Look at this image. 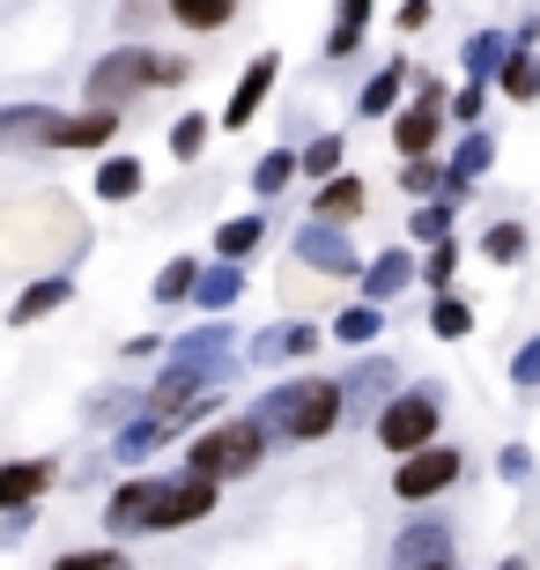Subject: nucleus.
Masks as SVG:
<instances>
[{
	"label": "nucleus",
	"instance_id": "1",
	"mask_svg": "<svg viewBox=\"0 0 540 570\" xmlns=\"http://www.w3.org/2000/svg\"><path fill=\"white\" fill-rule=\"evenodd\" d=\"M215 504V482L186 474V482H126L111 497V527L119 533H170V527H193V519H208Z\"/></svg>",
	"mask_w": 540,
	"mask_h": 570
},
{
	"label": "nucleus",
	"instance_id": "2",
	"mask_svg": "<svg viewBox=\"0 0 540 570\" xmlns=\"http://www.w3.org/2000/svg\"><path fill=\"white\" fill-rule=\"evenodd\" d=\"M341 415H348V407H341V385L304 379V385H282V393H267L252 423L267 430V438H326Z\"/></svg>",
	"mask_w": 540,
	"mask_h": 570
},
{
	"label": "nucleus",
	"instance_id": "3",
	"mask_svg": "<svg viewBox=\"0 0 540 570\" xmlns=\"http://www.w3.org/2000/svg\"><path fill=\"white\" fill-rule=\"evenodd\" d=\"M178 75H186V67H178V60H156V52H105V60L89 67V105L119 119V105L134 97V89L178 82Z\"/></svg>",
	"mask_w": 540,
	"mask_h": 570
},
{
	"label": "nucleus",
	"instance_id": "4",
	"mask_svg": "<svg viewBox=\"0 0 540 570\" xmlns=\"http://www.w3.org/2000/svg\"><path fill=\"white\" fill-rule=\"evenodd\" d=\"M259 460H267V430L252 423V415L208 430V438L193 444V474H200V482H237V474H252Z\"/></svg>",
	"mask_w": 540,
	"mask_h": 570
},
{
	"label": "nucleus",
	"instance_id": "5",
	"mask_svg": "<svg viewBox=\"0 0 540 570\" xmlns=\"http://www.w3.org/2000/svg\"><path fill=\"white\" fill-rule=\"evenodd\" d=\"M436 438V393H400V401H385V415H377V444L385 452H430Z\"/></svg>",
	"mask_w": 540,
	"mask_h": 570
},
{
	"label": "nucleus",
	"instance_id": "6",
	"mask_svg": "<svg viewBox=\"0 0 540 570\" xmlns=\"http://www.w3.org/2000/svg\"><path fill=\"white\" fill-rule=\"evenodd\" d=\"M436 134H444V89H436V82H422V105H415V111H400L393 141H400V156H408V164H430Z\"/></svg>",
	"mask_w": 540,
	"mask_h": 570
},
{
	"label": "nucleus",
	"instance_id": "7",
	"mask_svg": "<svg viewBox=\"0 0 540 570\" xmlns=\"http://www.w3.org/2000/svg\"><path fill=\"white\" fill-rule=\"evenodd\" d=\"M459 482V452H444V444H430V452H415V460L393 474V489L408 497V504H422V497H436V489Z\"/></svg>",
	"mask_w": 540,
	"mask_h": 570
},
{
	"label": "nucleus",
	"instance_id": "8",
	"mask_svg": "<svg viewBox=\"0 0 540 570\" xmlns=\"http://www.w3.org/2000/svg\"><path fill=\"white\" fill-rule=\"evenodd\" d=\"M67 127L75 119H52V111H30V105L0 111V141H16V148H67Z\"/></svg>",
	"mask_w": 540,
	"mask_h": 570
},
{
	"label": "nucleus",
	"instance_id": "9",
	"mask_svg": "<svg viewBox=\"0 0 540 570\" xmlns=\"http://www.w3.org/2000/svg\"><path fill=\"white\" fill-rule=\"evenodd\" d=\"M296 259H304V267H326V275H355V245H348V230H333V223H312V230L296 237Z\"/></svg>",
	"mask_w": 540,
	"mask_h": 570
},
{
	"label": "nucleus",
	"instance_id": "10",
	"mask_svg": "<svg viewBox=\"0 0 540 570\" xmlns=\"http://www.w3.org/2000/svg\"><path fill=\"white\" fill-rule=\"evenodd\" d=\"M45 489H52V460H8L0 466V511H22Z\"/></svg>",
	"mask_w": 540,
	"mask_h": 570
},
{
	"label": "nucleus",
	"instance_id": "11",
	"mask_svg": "<svg viewBox=\"0 0 540 570\" xmlns=\"http://www.w3.org/2000/svg\"><path fill=\"white\" fill-rule=\"evenodd\" d=\"M267 89H274V52H267V60H252L245 75H237V89H229V111H223V119H229V127H245L252 111L267 105Z\"/></svg>",
	"mask_w": 540,
	"mask_h": 570
},
{
	"label": "nucleus",
	"instance_id": "12",
	"mask_svg": "<svg viewBox=\"0 0 540 570\" xmlns=\"http://www.w3.org/2000/svg\"><path fill=\"white\" fill-rule=\"evenodd\" d=\"M312 348H318V326H267L245 356L252 363H282V356H312Z\"/></svg>",
	"mask_w": 540,
	"mask_h": 570
},
{
	"label": "nucleus",
	"instance_id": "13",
	"mask_svg": "<svg viewBox=\"0 0 540 570\" xmlns=\"http://www.w3.org/2000/svg\"><path fill=\"white\" fill-rule=\"evenodd\" d=\"M237 289H245V275L215 259V267H200V289H193V296H200L208 312H229V304H237Z\"/></svg>",
	"mask_w": 540,
	"mask_h": 570
},
{
	"label": "nucleus",
	"instance_id": "14",
	"mask_svg": "<svg viewBox=\"0 0 540 570\" xmlns=\"http://www.w3.org/2000/svg\"><path fill=\"white\" fill-rule=\"evenodd\" d=\"M259 230H267L259 215H237V223H223V230H215V253H223V267H237V259L259 245Z\"/></svg>",
	"mask_w": 540,
	"mask_h": 570
},
{
	"label": "nucleus",
	"instance_id": "15",
	"mask_svg": "<svg viewBox=\"0 0 540 570\" xmlns=\"http://www.w3.org/2000/svg\"><path fill=\"white\" fill-rule=\"evenodd\" d=\"M422 563H444V527H415L408 541H400V570H422Z\"/></svg>",
	"mask_w": 540,
	"mask_h": 570
},
{
	"label": "nucleus",
	"instance_id": "16",
	"mask_svg": "<svg viewBox=\"0 0 540 570\" xmlns=\"http://www.w3.org/2000/svg\"><path fill=\"white\" fill-rule=\"evenodd\" d=\"M97 193H105V200H134V193H141V164H134V156H111V164L97 170Z\"/></svg>",
	"mask_w": 540,
	"mask_h": 570
},
{
	"label": "nucleus",
	"instance_id": "17",
	"mask_svg": "<svg viewBox=\"0 0 540 570\" xmlns=\"http://www.w3.org/2000/svg\"><path fill=\"white\" fill-rule=\"evenodd\" d=\"M408 275H415V267H408V253H385V259H371V275H363V282H371V296L385 304V296L408 289Z\"/></svg>",
	"mask_w": 540,
	"mask_h": 570
},
{
	"label": "nucleus",
	"instance_id": "18",
	"mask_svg": "<svg viewBox=\"0 0 540 570\" xmlns=\"http://www.w3.org/2000/svg\"><path fill=\"white\" fill-rule=\"evenodd\" d=\"M355 208H363V186H355V178H333V186L318 193V223H348Z\"/></svg>",
	"mask_w": 540,
	"mask_h": 570
},
{
	"label": "nucleus",
	"instance_id": "19",
	"mask_svg": "<svg viewBox=\"0 0 540 570\" xmlns=\"http://www.w3.org/2000/svg\"><path fill=\"white\" fill-rule=\"evenodd\" d=\"M193 289H200V267H193V259H170L148 296H156V304H178V296H193Z\"/></svg>",
	"mask_w": 540,
	"mask_h": 570
},
{
	"label": "nucleus",
	"instance_id": "20",
	"mask_svg": "<svg viewBox=\"0 0 540 570\" xmlns=\"http://www.w3.org/2000/svg\"><path fill=\"white\" fill-rule=\"evenodd\" d=\"M170 16L186 22V30H223V22L237 16V8H229V0H178V8H170Z\"/></svg>",
	"mask_w": 540,
	"mask_h": 570
},
{
	"label": "nucleus",
	"instance_id": "21",
	"mask_svg": "<svg viewBox=\"0 0 540 570\" xmlns=\"http://www.w3.org/2000/svg\"><path fill=\"white\" fill-rule=\"evenodd\" d=\"M60 304H67V282H38V289L22 296V304H16V312H8V318H16V326H30V318L60 312Z\"/></svg>",
	"mask_w": 540,
	"mask_h": 570
},
{
	"label": "nucleus",
	"instance_id": "22",
	"mask_svg": "<svg viewBox=\"0 0 540 570\" xmlns=\"http://www.w3.org/2000/svg\"><path fill=\"white\" fill-rule=\"evenodd\" d=\"M289 178H296V156H289V148H267V156H259V170H252V186H259V193H282Z\"/></svg>",
	"mask_w": 540,
	"mask_h": 570
},
{
	"label": "nucleus",
	"instance_id": "23",
	"mask_svg": "<svg viewBox=\"0 0 540 570\" xmlns=\"http://www.w3.org/2000/svg\"><path fill=\"white\" fill-rule=\"evenodd\" d=\"M111 134H119V119H111V111H82V119L67 127V148H97V141H111Z\"/></svg>",
	"mask_w": 540,
	"mask_h": 570
},
{
	"label": "nucleus",
	"instance_id": "24",
	"mask_svg": "<svg viewBox=\"0 0 540 570\" xmlns=\"http://www.w3.org/2000/svg\"><path fill=\"white\" fill-rule=\"evenodd\" d=\"M503 89H511L519 105H526V97H540V60H533V52H511V67H503Z\"/></svg>",
	"mask_w": 540,
	"mask_h": 570
},
{
	"label": "nucleus",
	"instance_id": "25",
	"mask_svg": "<svg viewBox=\"0 0 540 570\" xmlns=\"http://www.w3.org/2000/svg\"><path fill=\"white\" fill-rule=\"evenodd\" d=\"M363 22H371V8H363V0H348V8H341V22H333V38H326V52H355Z\"/></svg>",
	"mask_w": 540,
	"mask_h": 570
},
{
	"label": "nucleus",
	"instance_id": "26",
	"mask_svg": "<svg viewBox=\"0 0 540 570\" xmlns=\"http://www.w3.org/2000/svg\"><path fill=\"white\" fill-rule=\"evenodd\" d=\"M385 385H393V371H385V363H363V371L341 385V407H348V401H371V393H385Z\"/></svg>",
	"mask_w": 540,
	"mask_h": 570
},
{
	"label": "nucleus",
	"instance_id": "27",
	"mask_svg": "<svg viewBox=\"0 0 540 570\" xmlns=\"http://www.w3.org/2000/svg\"><path fill=\"white\" fill-rule=\"evenodd\" d=\"M503 52H511V45H503L497 30H489V38H474V45H467V75H497Z\"/></svg>",
	"mask_w": 540,
	"mask_h": 570
},
{
	"label": "nucleus",
	"instance_id": "28",
	"mask_svg": "<svg viewBox=\"0 0 540 570\" xmlns=\"http://www.w3.org/2000/svg\"><path fill=\"white\" fill-rule=\"evenodd\" d=\"M377 326H385V318H377V304H355V312H341V326H333V334H341V341H377Z\"/></svg>",
	"mask_w": 540,
	"mask_h": 570
},
{
	"label": "nucleus",
	"instance_id": "29",
	"mask_svg": "<svg viewBox=\"0 0 540 570\" xmlns=\"http://www.w3.org/2000/svg\"><path fill=\"white\" fill-rule=\"evenodd\" d=\"M430 326H436V334H444V341H459V334H467V326H474V312H467L459 296H444V304H436V312H430Z\"/></svg>",
	"mask_w": 540,
	"mask_h": 570
},
{
	"label": "nucleus",
	"instance_id": "30",
	"mask_svg": "<svg viewBox=\"0 0 540 570\" xmlns=\"http://www.w3.org/2000/svg\"><path fill=\"white\" fill-rule=\"evenodd\" d=\"M333 164H341V134H326V141H312L304 156H296V170H318V178H326Z\"/></svg>",
	"mask_w": 540,
	"mask_h": 570
},
{
	"label": "nucleus",
	"instance_id": "31",
	"mask_svg": "<svg viewBox=\"0 0 540 570\" xmlns=\"http://www.w3.org/2000/svg\"><path fill=\"white\" fill-rule=\"evenodd\" d=\"M170 148H178V156H200V148H208V119H178V134H170Z\"/></svg>",
	"mask_w": 540,
	"mask_h": 570
},
{
	"label": "nucleus",
	"instance_id": "32",
	"mask_svg": "<svg viewBox=\"0 0 540 570\" xmlns=\"http://www.w3.org/2000/svg\"><path fill=\"white\" fill-rule=\"evenodd\" d=\"M52 570H134L126 556H105V549H82V556H60Z\"/></svg>",
	"mask_w": 540,
	"mask_h": 570
},
{
	"label": "nucleus",
	"instance_id": "33",
	"mask_svg": "<svg viewBox=\"0 0 540 570\" xmlns=\"http://www.w3.org/2000/svg\"><path fill=\"white\" fill-rule=\"evenodd\" d=\"M393 97H400V67H385V75L363 89V111H393Z\"/></svg>",
	"mask_w": 540,
	"mask_h": 570
},
{
	"label": "nucleus",
	"instance_id": "34",
	"mask_svg": "<svg viewBox=\"0 0 540 570\" xmlns=\"http://www.w3.org/2000/svg\"><path fill=\"white\" fill-rule=\"evenodd\" d=\"M444 223H452V208H444V200H436V208H422L415 223H408V230H415L422 245H444Z\"/></svg>",
	"mask_w": 540,
	"mask_h": 570
},
{
	"label": "nucleus",
	"instance_id": "35",
	"mask_svg": "<svg viewBox=\"0 0 540 570\" xmlns=\"http://www.w3.org/2000/svg\"><path fill=\"white\" fill-rule=\"evenodd\" d=\"M526 253V230L519 223H497V230H489V259H519Z\"/></svg>",
	"mask_w": 540,
	"mask_h": 570
},
{
	"label": "nucleus",
	"instance_id": "36",
	"mask_svg": "<svg viewBox=\"0 0 540 570\" xmlns=\"http://www.w3.org/2000/svg\"><path fill=\"white\" fill-rule=\"evenodd\" d=\"M400 186H408V193H444V170H436V164H408V170H400Z\"/></svg>",
	"mask_w": 540,
	"mask_h": 570
},
{
	"label": "nucleus",
	"instance_id": "37",
	"mask_svg": "<svg viewBox=\"0 0 540 570\" xmlns=\"http://www.w3.org/2000/svg\"><path fill=\"white\" fill-rule=\"evenodd\" d=\"M511 379H519V385H540V341H526V356L511 363Z\"/></svg>",
	"mask_w": 540,
	"mask_h": 570
},
{
	"label": "nucleus",
	"instance_id": "38",
	"mask_svg": "<svg viewBox=\"0 0 540 570\" xmlns=\"http://www.w3.org/2000/svg\"><path fill=\"white\" fill-rule=\"evenodd\" d=\"M474 111H481V82H467V89H459V105H452V119H474Z\"/></svg>",
	"mask_w": 540,
	"mask_h": 570
},
{
	"label": "nucleus",
	"instance_id": "39",
	"mask_svg": "<svg viewBox=\"0 0 540 570\" xmlns=\"http://www.w3.org/2000/svg\"><path fill=\"white\" fill-rule=\"evenodd\" d=\"M436 570H444V563H436Z\"/></svg>",
	"mask_w": 540,
	"mask_h": 570
}]
</instances>
